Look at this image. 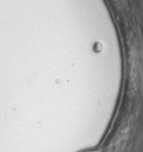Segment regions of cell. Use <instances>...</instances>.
I'll use <instances>...</instances> for the list:
<instances>
[{
    "label": "cell",
    "instance_id": "cell-1",
    "mask_svg": "<svg viewBox=\"0 0 143 152\" xmlns=\"http://www.w3.org/2000/svg\"><path fill=\"white\" fill-rule=\"evenodd\" d=\"M86 152H99L97 150H90V151H86Z\"/></svg>",
    "mask_w": 143,
    "mask_h": 152
}]
</instances>
